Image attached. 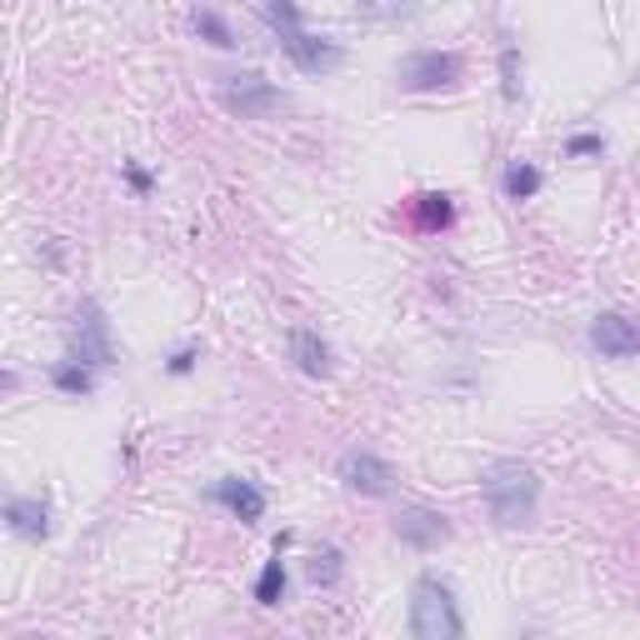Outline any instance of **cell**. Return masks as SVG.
<instances>
[{
	"label": "cell",
	"mask_w": 640,
	"mask_h": 640,
	"mask_svg": "<svg viewBox=\"0 0 640 640\" xmlns=\"http://www.w3.org/2000/svg\"><path fill=\"white\" fill-rule=\"evenodd\" d=\"M480 496H486V510L496 526L520 530V526H536V510H540V476L536 466L506 456V460H490L480 470Z\"/></svg>",
	"instance_id": "1"
},
{
	"label": "cell",
	"mask_w": 640,
	"mask_h": 640,
	"mask_svg": "<svg viewBox=\"0 0 640 640\" xmlns=\"http://www.w3.org/2000/svg\"><path fill=\"white\" fill-rule=\"evenodd\" d=\"M266 26L280 36V50L290 56V66H296L300 76H330V70L346 60V50L330 36H316V30L300 26L296 0H266Z\"/></svg>",
	"instance_id": "2"
},
{
	"label": "cell",
	"mask_w": 640,
	"mask_h": 640,
	"mask_svg": "<svg viewBox=\"0 0 640 640\" xmlns=\"http://www.w3.org/2000/svg\"><path fill=\"white\" fill-rule=\"evenodd\" d=\"M410 636L416 640H460L466 636V616L460 600L450 590V580L440 576H420L410 586Z\"/></svg>",
	"instance_id": "3"
},
{
	"label": "cell",
	"mask_w": 640,
	"mask_h": 640,
	"mask_svg": "<svg viewBox=\"0 0 640 640\" xmlns=\"http://www.w3.org/2000/svg\"><path fill=\"white\" fill-rule=\"evenodd\" d=\"M216 96H220V106H226L230 116H240V120H266V116H276V110L286 106V96L276 90V80H266L260 70L226 76Z\"/></svg>",
	"instance_id": "4"
},
{
	"label": "cell",
	"mask_w": 640,
	"mask_h": 640,
	"mask_svg": "<svg viewBox=\"0 0 640 640\" xmlns=\"http://www.w3.org/2000/svg\"><path fill=\"white\" fill-rule=\"evenodd\" d=\"M70 356L86 360V366H96V370L116 366V340H110L106 306H100V300H90V296L76 306V326H70Z\"/></svg>",
	"instance_id": "5"
},
{
	"label": "cell",
	"mask_w": 640,
	"mask_h": 640,
	"mask_svg": "<svg viewBox=\"0 0 640 640\" xmlns=\"http://www.w3.org/2000/svg\"><path fill=\"white\" fill-rule=\"evenodd\" d=\"M460 80V56L456 50H416V56L400 60L396 86L400 90H450Z\"/></svg>",
	"instance_id": "6"
},
{
	"label": "cell",
	"mask_w": 640,
	"mask_h": 640,
	"mask_svg": "<svg viewBox=\"0 0 640 640\" xmlns=\"http://www.w3.org/2000/svg\"><path fill=\"white\" fill-rule=\"evenodd\" d=\"M390 530H396V540L410 550H440L450 536H456V526L430 506H400L396 520H390Z\"/></svg>",
	"instance_id": "7"
},
{
	"label": "cell",
	"mask_w": 640,
	"mask_h": 640,
	"mask_svg": "<svg viewBox=\"0 0 640 640\" xmlns=\"http://www.w3.org/2000/svg\"><path fill=\"white\" fill-rule=\"evenodd\" d=\"M340 480H346V490L370 496V500H386L390 490H396V470H390V460H380L376 450H346V456H340Z\"/></svg>",
	"instance_id": "8"
},
{
	"label": "cell",
	"mask_w": 640,
	"mask_h": 640,
	"mask_svg": "<svg viewBox=\"0 0 640 640\" xmlns=\"http://www.w3.org/2000/svg\"><path fill=\"white\" fill-rule=\"evenodd\" d=\"M590 346L606 360H636L640 356V320L626 310H600L590 320Z\"/></svg>",
	"instance_id": "9"
},
{
	"label": "cell",
	"mask_w": 640,
	"mask_h": 640,
	"mask_svg": "<svg viewBox=\"0 0 640 640\" xmlns=\"http://www.w3.org/2000/svg\"><path fill=\"white\" fill-rule=\"evenodd\" d=\"M210 500L226 506L240 526H260V520H266V490L246 476H220L216 486H210Z\"/></svg>",
	"instance_id": "10"
},
{
	"label": "cell",
	"mask_w": 640,
	"mask_h": 640,
	"mask_svg": "<svg viewBox=\"0 0 640 640\" xmlns=\"http://www.w3.org/2000/svg\"><path fill=\"white\" fill-rule=\"evenodd\" d=\"M286 350H290V360H296L300 376H310V380H326L330 370H336V356H330L326 336H320V330H310V326H290Z\"/></svg>",
	"instance_id": "11"
},
{
	"label": "cell",
	"mask_w": 640,
	"mask_h": 640,
	"mask_svg": "<svg viewBox=\"0 0 640 640\" xmlns=\"http://www.w3.org/2000/svg\"><path fill=\"white\" fill-rule=\"evenodd\" d=\"M6 526L16 530L20 540H46L50 536V510L30 496H10L6 500Z\"/></svg>",
	"instance_id": "12"
},
{
	"label": "cell",
	"mask_w": 640,
	"mask_h": 640,
	"mask_svg": "<svg viewBox=\"0 0 640 640\" xmlns=\"http://www.w3.org/2000/svg\"><path fill=\"white\" fill-rule=\"evenodd\" d=\"M410 220H416L426 236H436V230L456 226V206H450L446 190H420V196H410Z\"/></svg>",
	"instance_id": "13"
},
{
	"label": "cell",
	"mask_w": 640,
	"mask_h": 640,
	"mask_svg": "<svg viewBox=\"0 0 640 640\" xmlns=\"http://www.w3.org/2000/svg\"><path fill=\"white\" fill-rule=\"evenodd\" d=\"M50 386H56L60 396H70V400H86V396H96V366L66 356V360H56V366H50Z\"/></svg>",
	"instance_id": "14"
},
{
	"label": "cell",
	"mask_w": 640,
	"mask_h": 640,
	"mask_svg": "<svg viewBox=\"0 0 640 640\" xmlns=\"http://www.w3.org/2000/svg\"><path fill=\"white\" fill-rule=\"evenodd\" d=\"M340 576H346V556H340V546L320 540V546L310 550V560H306V580L320 586V590H330V586H340Z\"/></svg>",
	"instance_id": "15"
},
{
	"label": "cell",
	"mask_w": 640,
	"mask_h": 640,
	"mask_svg": "<svg viewBox=\"0 0 640 640\" xmlns=\"http://www.w3.org/2000/svg\"><path fill=\"white\" fill-rule=\"evenodd\" d=\"M286 590H290V576H286V560H280V546H276V556H270L256 576V600L260 606H280Z\"/></svg>",
	"instance_id": "16"
},
{
	"label": "cell",
	"mask_w": 640,
	"mask_h": 640,
	"mask_svg": "<svg viewBox=\"0 0 640 640\" xmlns=\"http://www.w3.org/2000/svg\"><path fill=\"white\" fill-rule=\"evenodd\" d=\"M190 30H196L206 46H216V50H236V30H230L226 16H220V10H210V6H200L196 16H190Z\"/></svg>",
	"instance_id": "17"
},
{
	"label": "cell",
	"mask_w": 640,
	"mask_h": 640,
	"mask_svg": "<svg viewBox=\"0 0 640 640\" xmlns=\"http://www.w3.org/2000/svg\"><path fill=\"white\" fill-rule=\"evenodd\" d=\"M500 186H506L510 200H536L540 186H546V176H540V170L530 166V160H510L506 176H500Z\"/></svg>",
	"instance_id": "18"
},
{
	"label": "cell",
	"mask_w": 640,
	"mask_h": 640,
	"mask_svg": "<svg viewBox=\"0 0 640 640\" xmlns=\"http://www.w3.org/2000/svg\"><path fill=\"white\" fill-rule=\"evenodd\" d=\"M500 96H506L510 106L520 100V50L510 46V40L500 46Z\"/></svg>",
	"instance_id": "19"
},
{
	"label": "cell",
	"mask_w": 640,
	"mask_h": 640,
	"mask_svg": "<svg viewBox=\"0 0 640 640\" xmlns=\"http://www.w3.org/2000/svg\"><path fill=\"white\" fill-rule=\"evenodd\" d=\"M596 156H606V140L590 136V130H580V136L566 140V160H596Z\"/></svg>",
	"instance_id": "20"
},
{
	"label": "cell",
	"mask_w": 640,
	"mask_h": 640,
	"mask_svg": "<svg viewBox=\"0 0 640 640\" xmlns=\"http://www.w3.org/2000/svg\"><path fill=\"white\" fill-rule=\"evenodd\" d=\"M120 176H126V186L136 190V196H150V190H156V176H150L146 166H136V160H126V166H120Z\"/></svg>",
	"instance_id": "21"
},
{
	"label": "cell",
	"mask_w": 640,
	"mask_h": 640,
	"mask_svg": "<svg viewBox=\"0 0 640 640\" xmlns=\"http://www.w3.org/2000/svg\"><path fill=\"white\" fill-rule=\"evenodd\" d=\"M196 360H200V350H196V346H180L176 356L166 360V370H170V376H190V370H196Z\"/></svg>",
	"instance_id": "22"
}]
</instances>
